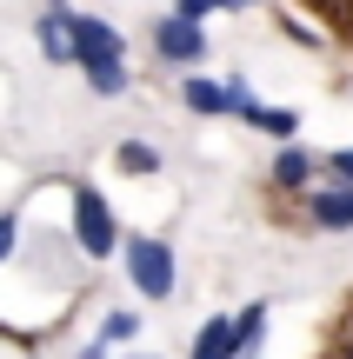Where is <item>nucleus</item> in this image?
Returning a JSON list of instances; mask_svg holds the SVG:
<instances>
[{
  "mask_svg": "<svg viewBox=\"0 0 353 359\" xmlns=\"http://www.w3.org/2000/svg\"><path fill=\"white\" fill-rule=\"evenodd\" d=\"M127 280L140 286L147 299H167L173 293V253H167V240H127Z\"/></svg>",
  "mask_w": 353,
  "mask_h": 359,
  "instance_id": "nucleus-1",
  "label": "nucleus"
},
{
  "mask_svg": "<svg viewBox=\"0 0 353 359\" xmlns=\"http://www.w3.org/2000/svg\"><path fill=\"white\" fill-rule=\"evenodd\" d=\"M74 233H80V253L87 259H107L114 253V213L93 187H74Z\"/></svg>",
  "mask_w": 353,
  "mask_h": 359,
  "instance_id": "nucleus-2",
  "label": "nucleus"
},
{
  "mask_svg": "<svg viewBox=\"0 0 353 359\" xmlns=\"http://www.w3.org/2000/svg\"><path fill=\"white\" fill-rule=\"evenodd\" d=\"M87 60H127V47H120V34L107 20L74 13V67H87Z\"/></svg>",
  "mask_w": 353,
  "mask_h": 359,
  "instance_id": "nucleus-3",
  "label": "nucleus"
},
{
  "mask_svg": "<svg viewBox=\"0 0 353 359\" xmlns=\"http://www.w3.org/2000/svg\"><path fill=\"white\" fill-rule=\"evenodd\" d=\"M154 47L167 53V60H200V53H207V40H200V20L173 13V20H160V27H154Z\"/></svg>",
  "mask_w": 353,
  "mask_h": 359,
  "instance_id": "nucleus-4",
  "label": "nucleus"
},
{
  "mask_svg": "<svg viewBox=\"0 0 353 359\" xmlns=\"http://www.w3.org/2000/svg\"><path fill=\"white\" fill-rule=\"evenodd\" d=\"M247 87H220V80H187V107L194 114H240Z\"/></svg>",
  "mask_w": 353,
  "mask_h": 359,
  "instance_id": "nucleus-5",
  "label": "nucleus"
},
{
  "mask_svg": "<svg viewBox=\"0 0 353 359\" xmlns=\"http://www.w3.org/2000/svg\"><path fill=\"white\" fill-rule=\"evenodd\" d=\"M40 53H47L53 67H74V13L53 7L47 20H40Z\"/></svg>",
  "mask_w": 353,
  "mask_h": 359,
  "instance_id": "nucleus-6",
  "label": "nucleus"
},
{
  "mask_svg": "<svg viewBox=\"0 0 353 359\" xmlns=\"http://www.w3.org/2000/svg\"><path fill=\"white\" fill-rule=\"evenodd\" d=\"M314 226H327V233H347L353 226V180L333 187V193H314Z\"/></svg>",
  "mask_w": 353,
  "mask_h": 359,
  "instance_id": "nucleus-7",
  "label": "nucleus"
},
{
  "mask_svg": "<svg viewBox=\"0 0 353 359\" xmlns=\"http://www.w3.org/2000/svg\"><path fill=\"white\" fill-rule=\"evenodd\" d=\"M240 114H247L260 133H280V140H287V133L300 127V114H287V107H260V100H240Z\"/></svg>",
  "mask_w": 353,
  "mask_h": 359,
  "instance_id": "nucleus-8",
  "label": "nucleus"
},
{
  "mask_svg": "<svg viewBox=\"0 0 353 359\" xmlns=\"http://www.w3.org/2000/svg\"><path fill=\"white\" fill-rule=\"evenodd\" d=\"M194 353L200 359H227L234 353V320H207V333L194 339Z\"/></svg>",
  "mask_w": 353,
  "mask_h": 359,
  "instance_id": "nucleus-9",
  "label": "nucleus"
},
{
  "mask_svg": "<svg viewBox=\"0 0 353 359\" xmlns=\"http://www.w3.org/2000/svg\"><path fill=\"white\" fill-rule=\"evenodd\" d=\"M87 80H93V93H120L127 87V60H87Z\"/></svg>",
  "mask_w": 353,
  "mask_h": 359,
  "instance_id": "nucleus-10",
  "label": "nucleus"
},
{
  "mask_svg": "<svg viewBox=\"0 0 353 359\" xmlns=\"http://www.w3.org/2000/svg\"><path fill=\"white\" fill-rule=\"evenodd\" d=\"M307 173H314V160H307L300 147H287V154L274 160V180H280V187H307Z\"/></svg>",
  "mask_w": 353,
  "mask_h": 359,
  "instance_id": "nucleus-11",
  "label": "nucleus"
},
{
  "mask_svg": "<svg viewBox=\"0 0 353 359\" xmlns=\"http://www.w3.org/2000/svg\"><path fill=\"white\" fill-rule=\"evenodd\" d=\"M260 326H267V306H247V313H240V320H234V353H253V346H260Z\"/></svg>",
  "mask_w": 353,
  "mask_h": 359,
  "instance_id": "nucleus-12",
  "label": "nucleus"
},
{
  "mask_svg": "<svg viewBox=\"0 0 353 359\" xmlns=\"http://www.w3.org/2000/svg\"><path fill=\"white\" fill-rule=\"evenodd\" d=\"M140 333V320H133V313H107V326H100V339H93V346H120V339H133Z\"/></svg>",
  "mask_w": 353,
  "mask_h": 359,
  "instance_id": "nucleus-13",
  "label": "nucleus"
},
{
  "mask_svg": "<svg viewBox=\"0 0 353 359\" xmlns=\"http://www.w3.org/2000/svg\"><path fill=\"white\" fill-rule=\"evenodd\" d=\"M120 167H127V173H154V167H160V154H154L147 140H127V147H120Z\"/></svg>",
  "mask_w": 353,
  "mask_h": 359,
  "instance_id": "nucleus-14",
  "label": "nucleus"
},
{
  "mask_svg": "<svg viewBox=\"0 0 353 359\" xmlns=\"http://www.w3.org/2000/svg\"><path fill=\"white\" fill-rule=\"evenodd\" d=\"M220 7H253V0H180L187 20H207V13H220Z\"/></svg>",
  "mask_w": 353,
  "mask_h": 359,
  "instance_id": "nucleus-15",
  "label": "nucleus"
},
{
  "mask_svg": "<svg viewBox=\"0 0 353 359\" xmlns=\"http://www.w3.org/2000/svg\"><path fill=\"white\" fill-rule=\"evenodd\" d=\"M13 240H20V219H13V213H0V259L13 253Z\"/></svg>",
  "mask_w": 353,
  "mask_h": 359,
  "instance_id": "nucleus-16",
  "label": "nucleus"
},
{
  "mask_svg": "<svg viewBox=\"0 0 353 359\" xmlns=\"http://www.w3.org/2000/svg\"><path fill=\"white\" fill-rule=\"evenodd\" d=\"M327 167H333V173H340V180H353V147H347V154H333V160H327Z\"/></svg>",
  "mask_w": 353,
  "mask_h": 359,
  "instance_id": "nucleus-17",
  "label": "nucleus"
},
{
  "mask_svg": "<svg viewBox=\"0 0 353 359\" xmlns=\"http://www.w3.org/2000/svg\"><path fill=\"white\" fill-rule=\"evenodd\" d=\"M347 353H353V339H347Z\"/></svg>",
  "mask_w": 353,
  "mask_h": 359,
  "instance_id": "nucleus-18",
  "label": "nucleus"
}]
</instances>
